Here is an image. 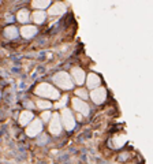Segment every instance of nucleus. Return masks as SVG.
Wrapping results in <instances>:
<instances>
[{
	"label": "nucleus",
	"mask_w": 153,
	"mask_h": 164,
	"mask_svg": "<svg viewBox=\"0 0 153 164\" xmlns=\"http://www.w3.org/2000/svg\"><path fill=\"white\" fill-rule=\"evenodd\" d=\"M72 107H74V110L76 112H79L81 115H89V106L85 103L84 100H81V98L78 97H74L72 98Z\"/></svg>",
	"instance_id": "5"
},
{
	"label": "nucleus",
	"mask_w": 153,
	"mask_h": 164,
	"mask_svg": "<svg viewBox=\"0 0 153 164\" xmlns=\"http://www.w3.org/2000/svg\"><path fill=\"white\" fill-rule=\"evenodd\" d=\"M62 122L63 126H64L66 130H72L75 126V118L74 115L71 114V111L67 110V108H63L62 110Z\"/></svg>",
	"instance_id": "3"
},
{
	"label": "nucleus",
	"mask_w": 153,
	"mask_h": 164,
	"mask_svg": "<svg viewBox=\"0 0 153 164\" xmlns=\"http://www.w3.org/2000/svg\"><path fill=\"white\" fill-rule=\"evenodd\" d=\"M37 107L40 108V110H48V108L52 107V104L49 103V101H46V100H38L37 101Z\"/></svg>",
	"instance_id": "18"
},
{
	"label": "nucleus",
	"mask_w": 153,
	"mask_h": 164,
	"mask_svg": "<svg viewBox=\"0 0 153 164\" xmlns=\"http://www.w3.org/2000/svg\"><path fill=\"white\" fill-rule=\"evenodd\" d=\"M54 82L58 85L59 88L66 89V90L71 89V88L74 86V82L71 81L70 75L67 73H63V71H60V73H58L56 75H54Z\"/></svg>",
	"instance_id": "2"
},
{
	"label": "nucleus",
	"mask_w": 153,
	"mask_h": 164,
	"mask_svg": "<svg viewBox=\"0 0 153 164\" xmlns=\"http://www.w3.org/2000/svg\"><path fill=\"white\" fill-rule=\"evenodd\" d=\"M36 94L41 97H46V98H52V100H56L59 98V92L55 89L54 86H51L49 84H40L36 88Z\"/></svg>",
	"instance_id": "1"
},
{
	"label": "nucleus",
	"mask_w": 153,
	"mask_h": 164,
	"mask_svg": "<svg viewBox=\"0 0 153 164\" xmlns=\"http://www.w3.org/2000/svg\"><path fill=\"white\" fill-rule=\"evenodd\" d=\"M42 138H40V144H42V142H46V136H41Z\"/></svg>",
	"instance_id": "22"
},
{
	"label": "nucleus",
	"mask_w": 153,
	"mask_h": 164,
	"mask_svg": "<svg viewBox=\"0 0 153 164\" xmlns=\"http://www.w3.org/2000/svg\"><path fill=\"white\" fill-rule=\"evenodd\" d=\"M66 11V6L63 3H55L51 8H49V14L51 15H60Z\"/></svg>",
	"instance_id": "12"
},
{
	"label": "nucleus",
	"mask_w": 153,
	"mask_h": 164,
	"mask_svg": "<svg viewBox=\"0 0 153 164\" xmlns=\"http://www.w3.org/2000/svg\"><path fill=\"white\" fill-rule=\"evenodd\" d=\"M66 101H67V96H63L60 100H59L58 103L55 104V107H56V108H63V107L66 106Z\"/></svg>",
	"instance_id": "19"
},
{
	"label": "nucleus",
	"mask_w": 153,
	"mask_h": 164,
	"mask_svg": "<svg viewBox=\"0 0 153 164\" xmlns=\"http://www.w3.org/2000/svg\"><path fill=\"white\" fill-rule=\"evenodd\" d=\"M45 12L44 11H36L34 14H33V21L36 22V24H42V22L45 21Z\"/></svg>",
	"instance_id": "15"
},
{
	"label": "nucleus",
	"mask_w": 153,
	"mask_h": 164,
	"mask_svg": "<svg viewBox=\"0 0 153 164\" xmlns=\"http://www.w3.org/2000/svg\"><path fill=\"white\" fill-rule=\"evenodd\" d=\"M75 94L79 97H82V98H88V93H86V90H84V89H78L75 92Z\"/></svg>",
	"instance_id": "20"
},
{
	"label": "nucleus",
	"mask_w": 153,
	"mask_h": 164,
	"mask_svg": "<svg viewBox=\"0 0 153 164\" xmlns=\"http://www.w3.org/2000/svg\"><path fill=\"white\" fill-rule=\"evenodd\" d=\"M42 130V123L40 119H36L33 120V122L30 123V126H28V129H26V134H28L29 137H36L38 136L40 133H41Z\"/></svg>",
	"instance_id": "6"
},
{
	"label": "nucleus",
	"mask_w": 153,
	"mask_h": 164,
	"mask_svg": "<svg viewBox=\"0 0 153 164\" xmlns=\"http://www.w3.org/2000/svg\"><path fill=\"white\" fill-rule=\"evenodd\" d=\"M100 82H101V80H100V77L97 74H89L88 75V86L90 88V89L98 88Z\"/></svg>",
	"instance_id": "10"
},
{
	"label": "nucleus",
	"mask_w": 153,
	"mask_h": 164,
	"mask_svg": "<svg viewBox=\"0 0 153 164\" xmlns=\"http://www.w3.org/2000/svg\"><path fill=\"white\" fill-rule=\"evenodd\" d=\"M90 97L96 104H101V103H104L105 97H107V92H105L104 88H96L90 93Z\"/></svg>",
	"instance_id": "7"
},
{
	"label": "nucleus",
	"mask_w": 153,
	"mask_h": 164,
	"mask_svg": "<svg viewBox=\"0 0 153 164\" xmlns=\"http://www.w3.org/2000/svg\"><path fill=\"white\" fill-rule=\"evenodd\" d=\"M26 107H29V108H33L34 106H33V103H30V101H26Z\"/></svg>",
	"instance_id": "23"
},
{
	"label": "nucleus",
	"mask_w": 153,
	"mask_h": 164,
	"mask_svg": "<svg viewBox=\"0 0 153 164\" xmlns=\"http://www.w3.org/2000/svg\"><path fill=\"white\" fill-rule=\"evenodd\" d=\"M18 21L22 22V24H25V22L29 21V18H30V15H29V11L28 10H21V11L18 12Z\"/></svg>",
	"instance_id": "16"
},
{
	"label": "nucleus",
	"mask_w": 153,
	"mask_h": 164,
	"mask_svg": "<svg viewBox=\"0 0 153 164\" xmlns=\"http://www.w3.org/2000/svg\"><path fill=\"white\" fill-rule=\"evenodd\" d=\"M62 123H60V118H59L58 114H52V118L51 120H49V131H51L52 134H55V136H58V134H60L62 131Z\"/></svg>",
	"instance_id": "4"
},
{
	"label": "nucleus",
	"mask_w": 153,
	"mask_h": 164,
	"mask_svg": "<svg viewBox=\"0 0 153 164\" xmlns=\"http://www.w3.org/2000/svg\"><path fill=\"white\" fill-rule=\"evenodd\" d=\"M32 4H33V7L45 8V7H48V6L51 4V2H48V0H34V2H33Z\"/></svg>",
	"instance_id": "17"
},
{
	"label": "nucleus",
	"mask_w": 153,
	"mask_h": 164,
	"mask_svg": "<svg viewBox=\"0 0 153 164\" xmlns=\"http://www.w3.org/2000/svg\"><path fill=\"white\" fill-rule=\"evenodd\" d=\"M126 141H127V137L125 136V134H120V136H116L114 138V145L115 148H120L126 144Z\"/></svg>",
	"instance_id": "14"
},
{
	"label": "nucleus",
	"mask_w": 153,
	"mask_h": 164,
	"mask_svg": "<svg viewBox=\"0 0 153 164\" xmlns=\"http://www.w3.org/2000/svg\"><path fill=\"white\" fill-rule=\"evenodd\" d=\"M32 119H33L32 111H23L21 114V116H19V123H21L22 126H28L29 122H32Z\"/></svg>",
	"instance_id": "11"
},
{
	"label": "nucleus",
	"mask_w": 153,
	"mask_h": 164,
	"mask_svg": "<svg viewBox=\"0 0 153 164\" xmlns=\"http://www.w3.org/2000/svg\"><path fill=\"white\" fill-rule=\"evenodd\" d=\"M4 36L7 38H16L18 30H16L15 26H8V28H6V30H4Z\"/></svg>",
	"instance_id": "13"
},
{
	"label": "nucleus",
	"mask_w": 153,
	"mask_h": 164,
	"mask_svg": "<svg viewBox=\"0 0 153 164\" xmlns=\"http://www.w3.org/2000/svg\"><path fill=\"white\" fill-rule=\"evenodd\" d=\"M36 33H37V28H34V26H23L21 29V34L25 38H32Z\"/></svg>",
	"instance_id": "9"
},
{
	"label": "nucleus",
	"mask_w": 153,
	"mask_h": 164,
	"mask_svg": "<svg viewBox=\"0 0 153 164\" xmlns=\"http://www.w3.org/2000/svg\"><path fill=\"white\" fill-rule=\"evenodd\" d=\"M71 74H72V80L75 81V84H78V85L84 84V81H85V73H84V70H82V68L74 67L71 70Z\"/></svg>",
	"instance_id": "8"
},
{
	"label": "nucleus",
	"mask_w": 153,
	"mask_h": 164,
	"mask_svg": "<svg viewBox=\"0 0 153 164\" xmlns=\"http://www.w3.org/2000/svg\"><path fill=\"white\" fill-rule=\"evenodd\" d=\"M51 112H48V111H45V112H42V115H41V118H42V120H45V122H46V120H49V119H51Z\"/></svg>",
	"instance_id": "21"
}]
</instances>
